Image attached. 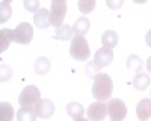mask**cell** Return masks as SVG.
Here are the masks:
<instances>
[{"label":"cell","instance_id":"obj_6","mask_svg":"<svg viewBox=\"0 0 151 121\" xmlns=\"http://www.w3.org/2000/svg\"><path fill=\"white\" fill-rule=\"evenodd\" d=\"M33 38V27L27 21H24L14 29V41L18 44H29Z\"/></svg>","mask_w":151,"mask_h":121},{"label":"cell","instance_id":"obj_21","mask_svg":"<svg viewBox=\"0 0 151 121\" xmlns=\"http://www.w3.org/2000/svg\"><path fill=\"white\" fill-rule=\"evenodd\" d=\"M127 68L133 70L136 74H137V73H141V70H142V62H141V59L137 58V56H134V55H132V56L129 58V60H127Z\"/></svg>","mask_w":151,"mask_h":121},{"label":"cell","instance_id":"obj_25","mask_svg":"<svg viewBox=\"0 0 151 121\" xmlns=\"http://www.w3.org/2000/svg\"><path fill=\"white\" fill-rule=\"evenodd\" d=\"M145 41H147V45L151 48V30L147 32V35H145Z\"/></svg>","mask_w":151,"mask_h":121},{"label":"cell","instance_id":"obj_29","mask_svg":"<svg viewBox=\"0 0 151 121\" xmlns=\"http://www.w3.org/2000/svg\"><path fill=\"white\" fill-rule=\"evenodd\" d=\"M150 97H151V94H150ZM150 100H151V99H150Z\"/></svg>","mask_w":151,"mask_h":121},{"label":"cell","instance_id":"obj_7","mask_svg":"<svg viewBox=\"0 0 151 121\" xmlns=\"http://www.w3.org/2000/svg\"><path fill=\"white\" fill-rule=\"evenodd\" d=\"M86 114L91 121H103L107 115V104H104L103 102H95L86 109Z\"/></svg>","mask_w":151,"mask_h":121},{"label":"cell","instance_id":"obj_22","mask_svg":"<svg viewBox=\"0 0 151 121\" xmlns=\"http://www.w3.org/2000/svg\"><path fill=\"white\" fill-rule=\"evenodd\" d=\"M80 12H83V14H88V12H91L94 8H95V0H79L77 3Z\"/></svg>","mask_w":151,"mask_h":121},{"label":"cell","instance_id":"obj_12","mask_svg":"<svg viewBox=\"0 0 151 121\" xmlns=\"http://www.w3.org/2000/svg\"><path fill=\"white\" fill-rule=\"evenodd\" d=\"M17 120H18V121H35V120H36L35 107H32V106H21V107L18 109Z\"/></svg>","mask_w":151,"mask_h":121},{"label":"cell","instance_id":"obj_15","mask_svg":"<svg viewBox=\"0 0 151 121\" xmlns=\"http://www.w3.org/2000/svg\"><path fill=\"white\" fill-rule=\"evenodd\" d=\"M150 76L147 74V73H137V74L134 76L133 79V86L137 89V91H144L148 88V85H150Z\"/></svg>","mask_w":151,"mask_h":121},{"label":"cell","instance_id":"obj_26","mask_svg":"<svg viewBox=\"0 0 151 121\" xmlns=\"http://www.w3.org/2000/svg\"><path fill=\"white\" fill-rule=\"evenodd\" d=\"M107 5H109L110 8H119V6L122 5V2H116V3H113V2H110V0H109V2H107Z\"/></svg>","mask_w":151,"mask_h":121},{"label":"cell","instance_id":"obj_27","mask_svg":"<svg viewBox=\"0 0 151 121\" xmlns=\"http://www.w3.org/2000/svg\"><path fill=\"white\" fill-rule=\"evenodd\" d=\"M147 70L151 73V56L148 58V60H147Z\"/></svg>","mask_w":151,"mask_h":121},{"label":"cell","instance_id":"obj_17","mask_svg":"<svg viewBox=\"0 0 151 121\" xmlns=\"http://www.w3.org/2000/svg\"><path fill=\"white\" fill-rule=\"evenodd\" d=\"M101 42H103V47H107V48L112 50V48L118 44V35H116V32H113V30L104 32L103 36H101Z\"/></svg>","mask_w":151,"mask_h":121},{"label":"cell","instance_id":"obj_20","mask_svg":"<svg viewBox=\"0 0 151 121\" xmlns=\"http://www.w3.org/2000/svg\"><path fill=\"white\" fill-rule=\"evenodd\" d=\"M71 36H73V27H70L68 24H62L56 30V38L60 41H68Z\"/></svg>","mask_w":151,"mask_h":121},{"label":"cell","instance_id":"obj_13","mask_svg":"<svg viewBox=\"0 0 151 121\" xmlns=\"http://www.w3.org/2000/svg\"><path fill=\"white\" fill-rule=\"evenodd\" d=\"M12 41H14V30H11V29L0 30V52L8 50Z\"/></svg>","mask_w":151,"mask_h":121},{"label":"cell","instance_id":"obj_11","mask_svg":"<svg viewBox=\"0 0 151 121\" xmlns=\"http://www.w3.org/2000/svg\"><path fill=\"white\" fill-rule=\"evenodd\" d=\"M48 17H50V11L47 9H40L35 14L33 17V23H35V26L36 27H40V29H47L50 26V21H48Z\"/></svg>","mask_w":151,"mask_h":121},{"label":"cell","instance_id":"obj_18","mask_svg":"<svg viewBox=\"0 0 151 121\" xmlns=\"http://www.w3.org/2000/svg\"><path fill=\"white\" fill-rule=\"evenodd\" d=\"M14 118V107L11 103L3 102L0 104V121H12Z\"/></svg>","mask_w":151,"mask_h":121},{"label":"cell","instance_id":"obj_28","mask_svg":"<svg viewBox=\"0 0 151 121\" xmlns=\"http://www.w3.org/2000/svg\"><path fill=\"white\" fill-rule=\"evenodd\" d=\"M74 121H91V120H88V118H83V117H82V118H77V120H74Z\"/></svg>","mask_w":151,"mask_h":121},{"label":"cell","instance_id":"obj_24","mask_svg":"<svg viewBox=\"0 0 151 121\" xmlns=\"http://www.w3.org/2000/svg\"><path fill=\"white\" fill-rule=\"evenodd\" d=\"M11 17V5L9 2H3L2 3V17H0V21L5 23L6 20H9Z\"/></svg>","mask_w":151,"mask_h":121},{"label":"cell","instance_id":"obj_9","mask_svg":"<svg viewBox=\"0 0 151 121\" xmlns=\"http://www.w3.org/2000/svg\"><path fill=\"white\" fill-rule=\"evenodd\" d=\"M35 112H36V117L40 118H50L55 112V103L52 100H47V99H42L40 100L36 104H35Z\"/></svg>","mask_w":151,"mask_h":121},{"label":"cell","instance_id":"obj_4","mask_svg":"<svg viewBox=\"0 0 151 121\" xmlns=\"http://www.w3.org/2000/svg\"><path fill=\"white\" fill-rule=\"evenodd\" d=\"M107 115L112 121H122L127 117V106L119 99H110L107 103Z\"/></svg>","mask_w":151,"mask_h":121},{"label":"cell","instance_id":"obj_23","mask_svg":"<svg viewBox=\"0 0 151 121\" xmlns=\"http://www.w3.org/2000/svg\"><path fill=\"white\" fill-rule=\"evenodd\" d=\"M24 8H26L29 12H36L40 11V2L38 0H24Z\"/></svg>","mask_w":151,"mask_h":121},{"label":"cell","instance_id":"obj_2","mask_svg":"<svg viewBox=\"0 0 151 121\" xmlns=\"http://www.w3.org/2000/svg\"><path fill=\"white\" fill-rule=\"evenodd\" d=\"M70 55L76 60H88L89 59V45L85 36H74L70 47Z\"/></svg>","mask_w":151,"mask_h":121},{"label":"cell","instance_id":"obj_16","mask_svg":"<svg viewBox=\"0 0 151 121\" xmlns=\"http://www.w3.org/2000/svg\"><path fill=\"white\" fill-rule=\"evenodd\" d=\"M67 114H68L71 118L77 120V118H82V117H83L85 109H83V106H82L79 102H71V103L67 104Z\"/></svg>","mask_w":151,"mask_h":121},{"label":"cell","instance_id":"obj_19","mask_svg":"<svg viewBox=\"0 0 151 121\" xmlns=\"http://www.w3.org/2000/svg\"><path fill=\"white\" fill-rule=\"evenodd\" d=\"M50 70V62H48V59L47 58H38L36 59V62H35V73L36 74H47Z\"/></svg>","mask_w":151,"mask_h":121},{"label":"cell","instance_id":"obj_8","mask_svg":"<svg viewBox=\"0 0 151 121\" xmlns=\"http://www.w3.org/2000/svg\"><path fill=\"white\" fill-rule=\"evenodd\" d=\"M112 60H113V52L107 47H101L98 48L94 56V65L97 67V70H100L103 67H107Z\"/></svg>","mask_w":151,"mask_h":121},{"label":"cell","instance_id":"obj_3","mask_svg":"<svg viewBox=\"0 0 151 121\" xmlns=\"http://www.w3.org/2000/svg\"><path fill=\"white\" fill-rule=\"evenodd\" d=\"M65 12H67V2H64V0H53L52 8H50V17H48L50 26L59 29L64 24Z\"/></svg>","mask_w":151,"mask_h":121},{"label":"cell","instance_id":"obj_10","mask_svg":"<svg viewBox=\"0 0 151 121\" xmlns=\"http://www.w3.org/2000/svg\"><path fill=\"white\" fill-rule=\"evenodd\" d=\"M136 115L141 121H147L151 117V100L150 99H144L137 103L136 106Z\"/></svg>","mask_w":151,"mask_h":121},{"label":"cell","instance_id":"obj_14","mask_svg":"<svg viewBox=\"0 0 151 121\" xmlns=\"http://www.w3.org/2000/svg\"><path fill=\"white\" fill-rule=\"evenodd\" d=\"M89 20H88L86 17H80L76 20L74 26H73V32L76 33V36H83L88 30H89Z\"/></svg>","mask_w":151,"mask_h":121},{"label":"cell","instance_id":"obj_1","mask_svg":"<svg viewBox=\"0 0 151 121\" xmlns=\"http://www.w3.org/2000/svg\"><path fill=\"white\" fill-rule=\"evenodd\" d=\"M113 91V82L109 74L104 73H98L94 77V85H92V97L98 102H106L110 99Z\"/></svg>","mask_w":151,"mask_h":121},{"label":"cell","instance_id":"obj_5","mask_svg":"<svg viewBox=\"0 0 151 121\" xmlns=\"http://www.w3.org/2000/svg\"><path fill=\"white\" fill-rule=\"evenodd\" d=\"M40 97H41L40 89H38L35 85H29V86H26L21 91V94L18 97V103L21 106H33L41 100Z\"/></svg>","mask_w":151,"mask_h":121}]
</instances>
